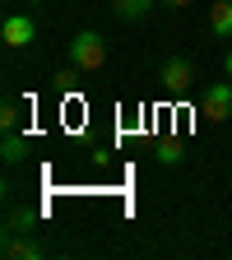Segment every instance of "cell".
<instances>
[{
  "label": "cell",
  "instance_id": "9c48e42d",
  "mask_svg": "<svg viewBox=\"0 0 232 260\" xmlns=\"http://www.w3.org/2000/svg\"><path fill=\"white\" fill-rule=\"evenodd\" d=\"M32 223H38V214H32V209H14L10 223H5V233H32Z\"/></svg>",
  "mask_w": 232,
  "mask_h": 260
},
{
  "label": "cell",
  "instance_id": "6da1fadb",
  "mask_svg": "<svg viewBox=\"0 0 232 260\" xmlns=\"http://www.w3.org/2000/svg\"><path fill=\"white\" fill-rule=\"evenodd\" d=\"M70 65H75V70H103V65H107L103 32H93V28L75 32V38H70Z\"/></svg>",
  "mask_w": 232,
  "mask_h": 260
},
{
  "label": "cell",
  "instance_id": "277c9868",
  "mask_svg": "<svg viewBox=\"0 0 232 260\" xmlns=\"http://www.w3.org/2000/svg\"><path fill=\"white\" fill-rule=\"evenodd\" d=\"M200 112H205L209 121H227V116H232V79H227V84L205 88V98H200Z\"/></svg>",
  "mask_w": 232,
  "mask_h": 260
},
{
  "label": "cell",
  "instance_id": "30bf717a",
  "mask_svg": "<svg viewBox=\"0 0 232 260\" xmlns=\"http://www.w3.org/2000/svg\"><path fill=\"white\" fill-rule=\"evenodd\" d=\"M181 158H186L181 140H162V144H158V162H181Z\"/></svg>",
  "mask_w": 232,
  "mask_h": 260
},
{
  "label": "cell",
  "instance_id": "8fae6325",
  "mask_svg": "<svg viewBox=\"0 0 232 260\" xmlns=\"http://www.w3.org/2000/svg\"><path fill=\"white\" fill-rule=\"evenodd\" d=\"M0 125H5V130H14V125H19V103H14V98L0 107Z\"/></svg>",
  "mask_w": 232,
  "mask_h": 260
},
{
  "label": "cell",
  "instance_id": "8992f818",
  "mask_svg": "<svg viewBox=\"0 0 232 260\" xmlns=\"http://www.w3.org/2000/svg\"><path fill=\"white\" fill-rule=\"evenodd\" d=\"M209 32L218 42L232 38V0H214V10H209Z\"/></svg>",
  "mask_w": 232,
  "mask_h": 260
},
{
  "label": "cell",
  "instance_id": "4fadbf2b",
  "mask_svg": "<svg viewBox=\"0 0 232 260\" xmlns=\"http://www.w3.org/2000/svg\"><path fill=\"white\" fill-rule=\"evenodd\" d=\"M223 70H227V79H232V51H227V60H223Z\"/></svg>",
  "mask_w": 232,
  "mask_h": 260
},
{
  "label": "cell",
  "instance_id": "52a82bcc",
  "mask_svg": "<svg viewBox=\"0 0 232 260\" xmlns=\"http://www.w3.org/2000/svg\"><path fill=\"white\" fill-rule=\"evenodd\" d=\"M112 10H116V19H144L153 10V0H112Z\"/></svg>",
  "mask_w": 232,
  "mask_h": 260
},
{
  "label": "cell",
  "instance_id": "7a4b0ae2",
  "mask_svg": "<svg viewBox=\"0 0 232 260\" xmlns=\"http://www.w3.org/2000/svg\"><path fill=\"white\" fill-rule=\"evenodd\" d=\"M158 84L168 88V93H186L195 84V65L186 56H168V60H162V70H158Z\"/></svg>",
  "mask_w": 232,
  "mask_h": 260
},
{
  "label": "cell",
  "instance_id": "7c38bea8",
  "mask_svg": "<svg viewBox=\"0 0 232 260\" xmlns=\"http://www.w3.org/2000/svg\"><path fill=\"white\" fill-rule=\"evenodd\" d=\"M162 5H172V10H181V5H190V0H162Z\"/></svg>",
  "mask_w": 232,
  "mask_h": 260
},
{
  "label": "cell",
  "instance_id": "3957f363",
  "mask_svg": "<svg viewBox=\"0 0 232 260\" xmlns=\"http://www.w3.org/2000/svg\"><path fill=\"white\" fill-rule=\"evenodd\" d=\"M0 42H5L10 51L38 42V23H32L28 14H5V23H0Z\"/></svg>",
  "mask_w": 232,
  "mask_h": 260
},
{
  "label": "cell",
  "instance_id": "ba28073f",
  "mask_svg": "<svg viewBox=\"0 0 232 260\" xmlns=\"http://www.w3.org/2000/svg\"><path fill=\"white\" fill-rule=\"evenodd\" d=\"M23 153H28V140L14 135V130H5V149H0V158H5V162H23Z\"/></svg>",
  "mask_w": 232,
  "mask_h": 260
},
{
  "label": "cell",
  "instance_id": "5b68a950",
  "mask_svg": "<svg viewBox=\"0 0 232 260\" xmlns=\"http://www.w3.org/2000/svg\"><path fill=\"white\" fill-rule=\"evenodd\" d=\"M5 255H10V260H38L42 246L32 242L28 233H5Z\"/></svg>",
  "mask_w": 232,
  "mask_h": 260
},
{
  "label": "cell",
  "instance_id": "5bb4252c",
  "mask_svg": "<svg viewBox=\"0 0 232 260\" xmlns=\"http://www.w3.org/2000/svg\"><path fill=\"white\" fill-rule=\"evenodd\" d=\"M28 5H42V0H28Z\"/></svg>",
  "mask_w": 232,
  "mask_h": 260
}]
</instances>
